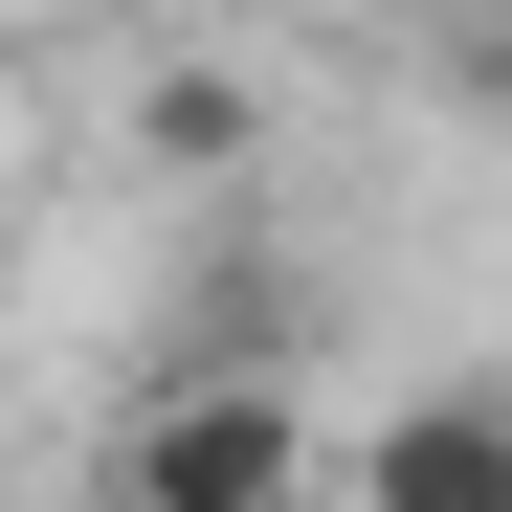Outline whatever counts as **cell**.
Returning a JSON list of instances; mask_svg holds the SVG:
<instances>
[{
	"label": "cell",
	"mask_w": 512,
	"mask_h": 512,
	"mask_svg": "<svg viewBox=\"0 0 512 512\" xmlns=\"http://www.w3.org/2000/svg\"><path fill=\"white\" fill-rule=\"evenodd\" d=\"M334 490L357 512H512V401L490 379H423V401H379L357 446H334Z\"/></svg>",
	"instance_id": "cell-2"
},
{
	"label": "cell",
	"mask_w": 512,
	"mask_h": 512,
	"mask_svg": "<svg viewBox=\"0 0 512 512\" xmlns=\"http://www.w3.org/2000/svg\"><path fill=\"white\" fill-rule=\"evenodd\" d=\"M446 90H468V112L512 134V0H468V23H446Z\"/></svg>",
	"instance_id": "cell-4"
},
{
	"label": "cell",
	"mask_w": 512,
	"mask_h": 512,
	"mask_svg": "<svg viewBox=\"0 0 512 512\" xmlns=\"http://www.w3.org/2000/svg\"><path fill=\"white\" fill-rule=\"evenodd\" d=\"M245 134H268V112H245L223 67H179V90H156V156H245Z\"/></svg>",
	"instance_id": "cell-3"
},
{
	"label": "cell",
	"mask_w": 512,
	"mask_h": 512,
	"mask_svg": "<svg viewBox=\"0 0 512 512\" xmlns=\"http://www.w3.org/2000/svg\"><path fill=\"white\" fill-rule=\"evenodd\" d=\"M312 490H334L312 379H268V357H201L112 423V512H312Z\"/></svg>",
	"instance_id": "cell-1"
}]
</instances>
